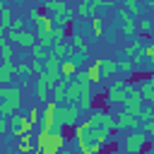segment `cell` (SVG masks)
<instances>
[{"label": "cell", "mask_w": 154, "mask_h": 154, "mask_svg": "<svg viewBox=\"0 0 154 154\" xmlns=\"http://www.w3.org/2000/svg\"><path fill=\"white\" fill-rule=\"evenodd\" d=\"M67 84H70V79L67 77H60V82L53 87V99L58 103H65V99H67Z\"/></svg>", "instance_id": "e0dca14e"}, {"label": "cell", "mask_w": 154, "mask_h": 154, "mask_svg": "<svg viewBox=\"0 0 154 154\" xmlns=\"http://www.w3.org/2000/svg\"><path fill=\"white\" fill-rule=\"evenodd\" d=\"M77 60L75 58H65L63 60V67H60V72H63V77H67V79H72L75 75H77Z\"/></svg>", "instance_id": "d6986e66"}, {"label": "cell", "mask_w": 154, "mask_h": 154, "mask_svg": "<svg viewBox=\"0 0 154 154\" xmlns=\"http://www.w3.org/2000/svg\"><path fill=\"white\" fill-rule=\"evenodd\" d=\"M118 70H120L123 75H132L137 67H135V63H132V60L125 55V58H120V60H118Z\"/></svg>", "instance_id": "4316f807"}, {"label": "cell", "mask_w": 154, "mask_h": 154, "mask_svg": "<svg viewBox=\"0 0 154 154\" xmlns=\"http://www.w3.org/2000/svg\"><path fill=\"white\" fill-rule=\"evenodd\" d=\"M125 7L140 19V12H142V2H140V0H125Z\"/></svg>", "instance_id": "d6a6232c"}, {"label": "cell", "mask_w": 154, "mask_h": 154, "mask_svg": "<svg viewBox=\"0 0 154 154\" xmlns=\"http://www.w3.org/2000/svg\"><path fill=\"white\" fill-rule=\"evenodd\" d=\"M58 128V101H48L43 108V118H41V130H53Z\"/></svg>", "instance_id": "9c48e42d"}, {"label": "cell", "mask_w": 154, "mask_h": 154, "mask_svg": "<svg viewBox=\"0 0 154 154\" xmlns=\"http://www.w3.org/2000/svg\"><path fill=\"white\" fill-rule=\"evenodd\" d=\"M70 43H72V48L77 51V55H87V53H89V41H87L82 34H75Z\"/></svg>", "instance_id": "ac0fdd59"}, {"label": "cell", "mask_w": 154, "mask_h": 154, "mask_svg": "<svg viewBox=\"0 0 154 154\" xmlns=\"http://www.w3.org/2000/svg\"><path fill=\"white\" fill-rule=\"evenodd\" d=\"M29 51H31V58H34V60H46V58H48V55H51V53H48V51H46V48H41V46H38V43H36V46H34V48H29Z\"/></svg>", "instance_id": "1f68e13d"}, {"label": "cell", "mask_w": 154, "mask_h": 154, "mask_svg": "<svg viewBox=\"0 0 154 154\" xmlns=\"http://www.w3.org/2000/svg\"><path fill=\"white\" fill-rule=\"evenodd\" d=\"M19 106H22V101H2L0 103V116H12V113L19 111Z\"/></svg>", "instance_id": "d4e9b609"}, {"label": "cell", "mask_w": 154, "mask_h": 154, "mask_svg": "<svg viewBox=\"0 0 154 154\" xmlns=\"http://www.w3.org/2000/svg\"><path fill=\"white\" fill-rule=\"evenodd\" d=\"M144 103H147V101L142 99V94H140V91H132V94L125 99L123 108H125V111H130V113H137V116H140V111L144 108Z\"/></svg>", "instance_id": "4fadbf2b"}, {"label": "cell", "mask_w": 154, "mask_h": 154, "mask_svg": "<svg viewBox=\"0 0 154 154\" xmlns=\"http://www.w3.org/2000/svg\"><path fill=\"white\" fill-rule=\"evenodd\" d=\"M118 17L123 19V29H120V31H123V36L132 38V36H135V31H137V26H135V19H137V17H135L128 7H120V10H118Z\"/></svg>", "instance_id": "30bf717a"}, {"label": "cell", "mask_w": 154, "mask_h": 154, "mask_svg": "<svg viewBox=\"0 0 154 154\" xmlns=\"http://www.w3.org/2000/svg\"><path fill=\"white\" fill-rule=\"evenodd\" d=\"M19 2H26V0H19Z\"/></svg>", "instance_id": "b9f144b4"}, {"label": "cell", "mask_w": 154, "mask_h": 154, "mask_svg": "<svg viewBox=\"0 0 154 154\" xmlns=\"http://www.w3.org/2000/svg\"><path fill=\"white\" fill-rule=\"evenodd\" d=\"M132 91H137V84H132V82H128V79H111V82H108V89H106V103H111V106H123L125 99H128Z\"/></svg>", "instance_id": "7a4b0ae2"}, {"label": "cell", "mask_w": 154, "mask_h": 154, "mask_svg": "<svg viewBox=\"0 0 154 154\" xmlns=\"http://www.w3.org/2000/svg\"><path fill=\"white\" fill-rule=\"evenodd\" d=\"M46 72V65H43V60H31V75H43Z\"/></svg>", "instance_id": "836d02e7"}, {"label": "cell", "mask_w": 154, "mask_h": 154, "mask_svg": "<svg viewBox=\"0 0 154 154\" xmlns=\"http://www.w3.org/2000/svg\"><path fill=\"white\" fill-rule=\"evenodd\" d=\"M147 82H149V84L154 87V75H152V77H147Z\"/></svg>", "instance_id": "60d3db41"}, {"label": "cell", "mask_w": 154, "mask_h": 154, "mask_svg": "<svg viewBox=\"0 0 154 154\" xmlns=\"http://www.w3.org/2000/svg\"><path fill=\"white\" fill-rule=\"evenodd\" d=\"M144 55H147V63H149V67L154 70V43H149V46L144 48Z\"/></svg>", "instance_id": "d590c367"}, {"label": "cell", "mask_w": 154, "mask_h": 154, "mask_svg": "<svg viewBox=\"0 0 154 154\" xmlns=\"http://www.w3.org/2000/svg\"><path fill=\"white\" fill-rule=\"evenodd\" d=\"M0 99L2 101H22V91H19V87L0 84Z\"/></svg>", "instance_id": "2e32d148"}, {"label": "cell", "mask_w": 154, "mask_h": 154, "mask_svg": "<svg viewBox=\"0 0 154 154\" xmlns=\"http://www.w3.org/2000/svg\"><path fill=\"white\" fill-rule=\"evenodd\" d=\"M17 75V63L12 60H2V67H0V84H10V79Z\"/></svg>", "instance_id": "9a60e30c"}, {"label": "cell", "mask_w": 154, "mask_h": 154, "mask_svg": "<svg viewBox=\"0 0 154 154\" xmlns=\"http://www.w3.org/2000/svg\"><path fill=\"white\" fill-rule=\"evenodd\" d=\"M77 14H79L82 19H89L91 14H96V10H94V0H79Z\"/></svg>", "instance_id": "7402d4cb"}, {"label": "cell", "mask_w": 154, "mask_h": 154, "mask_svg": "<svg viewBox=\"0 0 154 154\" xmlns=\"http://www.w3.org/2000/svg\"><path fill=\"white\" fill-rule=\"evenodd\" d=\"M152 29H154V22L152 19H137V31L140 34H152Z\"/></svg>", "instance_id": "f1b7e54d"}, {"label": "cell", "mask_w": 154, "mask_h": 154, "mask_svg": "<svg viewBox=\"0 0 154 154\" xmlns=\"http://www.w3.org/2000/svg\"><path fill=\"white\" fill-rule=\"evenodd\" d=\"M79 108H82V111H91V108H94V94H91V91H87V94L79 99Z\"/></svg>", "instance_id": "f546056e"}, {"label": "cell", "mask_w": 154, "mask_h": 154, "mask_svg": "<svg viewBox=\"0 0 154 154\" xmlns=\"http://www.w3.org/2000/svg\"><path fill=\"white\" fill-rule=\"evenodd\" d=\"M116 123H118V130H137V128H142V120H140V116L137 113H130V111H120L118 116H116Z\"/></svg>", "instance_id": "ba28073f"}, {"label": "cell", "mask_w": 154, "mask_h": 154, "mask_svg": "<svg viewBox=\"0 0 154 154\" xmlns=\"http://www.w3.org/2000/svg\"><path fill=\"white\" fill-rule=\"evenodd\" d=\"M137 91L142 94V99H144L147 103H154V87H152V84L147 82V77H144V79H142V82L137 84Z\"/></svg>", "instance_id": "44dd1931"}, {"label": "cell", "mask_w": 154, "mask_h": 154, "mask_svg": "<svg viewBox=\"0 0 154 154\" xmlns=\"http://www.w3.org/2000/svg\"><path fill=\"white\" fill-rule=\"evenodd\" d=\"M10 29H12V31H22V29H24V19L14 17V19H12V26H10Z\"/></svg>", "instance_id": "f35d334b"}, {"label": "cell", "mask_w": 154, "mask_h": 154, "mask_svg": "<svg viewBox=\"0 0 154 154\" xmlns=\"http://www.w3.org/2000/svg\"><path fill=\"white\" fill-rule=\"evenodd\" d=\"M79 103H58V125L60 128H75L79 123Z\"/></svg>", "instance_id": "5b68a950"}, {"label": "cell", "mask_w": 154, "mask_h": 154, "mask_svg": "<svg viewBox=\"0 0 154 154\" xmlns=\"http://www.w3.org/2000/svg\"><path fill=\"white\" fill-rule=\"evenodd\" d=\"M63 130L65 128H53V130H41L38 132V140H36V147H38V152H43V154H58L60 149H65V144H67V137L63 135Z\"/></svg>", "instance_id": "6da1fadb"}, {"label": "cell", "mask_w": 154, "mask_h": 154, "mask_svg": "<svg viewBox=\"0 0 154 154\" xmlns=\"http://www.w3.org/2000/svg\"><path fill=\"white\" fill-rule=\"evenodd\" d=\"M147 144H149V135L142 128L130 130V135H125V140H123V149L128 154H140V152L147 149Z\"/></svg>", "instance_id": "277c9868"}, {"label": "cell", "mask_w": 154, "mask_h": 154, "mask_svg": "<svg viewBox=\"0 0 154 154\" xmlns=\"http://www.w3.org/2000/svg\"><path fill=\"white\" fill-rule=\"evenodd\" d=\"M12 10L7 7V2H0V36H5L12 26Z\"/></svg>", "instance_id": "5bb4252c"}, {"label": "cell", "mask_w": 154, "mask_h": 154, "mask_svg": "<svg viewBox=\"0 0 154 154\" xmlns=\"http://www.w3.org/2000/svg\"><path fill=\"white\" fill-rule=\"evenodd\" d=\"M26 116H29L36 125H38V123H41V118H43V113H38V108H36V106H34V108H29V113H26Z\"/></svg>", "instance_id": "8d00e7d4"}, {"label": "cell", "mask_w": 154, "mask_h": 154, "mask_svg": "<svg viewBox=\"0 0 154 154\" xmlns=\"http://www.w3.org/2000/svg\"><path fill=\"white\" fill-rule=\"evenodd\" d=\"M5 36H7L17 48H34L36 41H38V34H36V31H29V29H22V31H12V29H10Z\"/></svg>", "instance_id": "8992f818"}, {"label": "cell", "mask_w": 154, "mask_h": 154, "mask_svg": "<svg viewBox=\"0 0 154 154\" xmlns=\"http://www.w3.org/2000/svg\"><path fill=\"white\" fill-rule=\"evenodd\" d=\"M142 130L149 135V140H154V120H147V123H142Z\"/></svg>", "instance_id": "74e56055"}, {"label": "cell", "mask_w": 154, "mask_h": 154, "mask_svg": "<svg viewBox=\"0 0 154 154\" xmlns=\"http://www.w3.org/2000/svg\"><path fill=\"white\" fill-rule=\"evenodd\" d=\"M152 152H154V147H152Z\"/></svg>", "instance_id": "7bdbcfd3"}, {"label": "cell", "mask_w": 154, "mask_h": 154, "mask_svg": "<svg viewBox=\"0 0 154 154\" xmlns=\"http://www.w3.org/2000/svg\"><path fill=\"white\" fill-rule=\"evenodd\" d=\"M144 48H147V46H144L140 38H132L128 46H123V55H128V58L135 63V67H140V65L147 60V55H144Z\"/></svg>", "instance_id": "52a82bcc"}, {"label": "cell", "mask_w": 154, "mask_h": 154, "mask_svg": "<svg viewBox=\"0 0 154 154\" xmlns=\"http://www.w3.org/2000/svg\"><path fill=\"white\" fill-rule=\"evenodd\" d=\"M53 87H55V84H53L46 75H38V77L34 79V91H36L38 99H48V94L53 91Z\"/></svg>", "instance_id": "7c38bea8"}, {"label": "cell", "mask_w": 154, "mask_h": 154, "mask_svg": "<svg viewBox=\"0 0 154 154\" xmlns=\"http://www.w3.org/2000/svg\"><path fill=\"white\" fill-rule=\"evenodd\" d=\"M144 5H147V7H152V10H154V0H147V2H144Z\"/></svg>", "instance_id": "ab89813d"}, {"label": "cell", "mask_w": 154, "mask_h": 154, "mask_svg": "<svg viewBox=\"0 0 154 154\" xmlns=\"http://www.w3.org/2000/svg\"><path fill=\"white\" fill-rule=\"evenodd\" d=\"M43 10H46L48 14H53V17H65V14L72 12L65 0H46V2H43Z\"/></svg>", "instance_id": "8fae6325"}, {"label": "cell", "mask_w": 154, "mask_h": 154, "mask_svg": "<svg viewBox=\"0 0 154 154\" xmlns=\"http://www.w3.org/2000/svg\"><path fill=\"white\" fill-rule=\"evenodd\" d=\"M140 120H142V123L154 120V103H144V108L140 111Z\"/></svg>", "instance_id": "4dcf8cb0"}, {"label": "cell", "mask_w": 154, "mask_h": 154, "mask_svg": "<svg viewBox=\"0 0 154 154\" xmlns=\"http://www.w3.org/2000/svg\"><path fill=\"white\" fill-rule=\"evenodd\" d=\"M36 43L51 53V51H53V46H55V36H53V34H48V36H38V41H36Z\"/></svg>", "instance_id": "83f0119b"}, {"label": "cell", "mask_w": 154, "mask_h": 154, "mask_svg": "<svg viewBox=\"0 0 154 154\" xmlns=\"http://www.w3.org/2000/svg\"><path fill=\"white\" fill-rule=\"evenodd\" d=\"M53 55H58V58H67V53H70V43L67 41H55V46H53V51H51Z\"/></svg>", "instance_id": "484cf974"}, {"label": "cell", "mask_w": 154, "mask_h": 154, "mask_svg": "<svg viewBox=\"0 0 154 154\" xmlns=\"http://www.w3.org/2000/svg\"><path fill=\"white\" fill-rule=\"evenodd\" d=\"M113 7V0H94V10H111Z\"/></svg>", "instance_id": "e575fe53"}, {"label": "cell", "mask_w": 154, "mask_h": 154, "mask_svg": "<svg viewBox=\"0 0 154 154\" xmlns=\"http://www.w3.org/2000/svg\"><path fill=\"white\" fill-rule=\"evenodd\" d=\"M89 29L96 34V38L103 34V17H99V14H91L89 17Z\"/></svg>", "instance_id": "cb8c5ba5"}, {"label": "cell", "mask_w": 154, "mask_h": 154, "mask_svg": "<svg viewBox=\"0 0 154 154\" xmlns=\"http://www.w3.org/2000/svg\"><path fill=\"white\" fill-rule=\"evenodd\" d=\"M87 72H89V82H91V84H101L103 72H101V63H99V58H96V63H91V65L87 67Z\"/></svg>", "instance_id": "ffe728a7"}, {"label": "cell", "mask_w": 154, "mask_h": 154, "mask_svg": "<svg viewBox=\"0 0 154 154\" xmlns=\"http://www.w3.org/2000/svg\"><path fill=\"white\" fill-rule=\"evenodd\" d=\"M99 63H101V72H103V77H113V75H116V70H118V63H116V60L99 58Z\"/></svg>", "instance_id": "603a6c76"}, {"label": "cell", "mask_w": 154, "mask_h": 154, "mask_svg": "<svg viewBox=\"0 0 154 154\" xmlns=\"http://www.w3.org/2000/svg\"><path fill=\"white\" fill-rule=\"evenodd\" d=\"M29 22H31V26H34V31L38 36H48L55 29V17L48 14L46 10H38V7H31L29 10Z\"/></svg>", "instance_id": "3957f363"}]
</instances>
